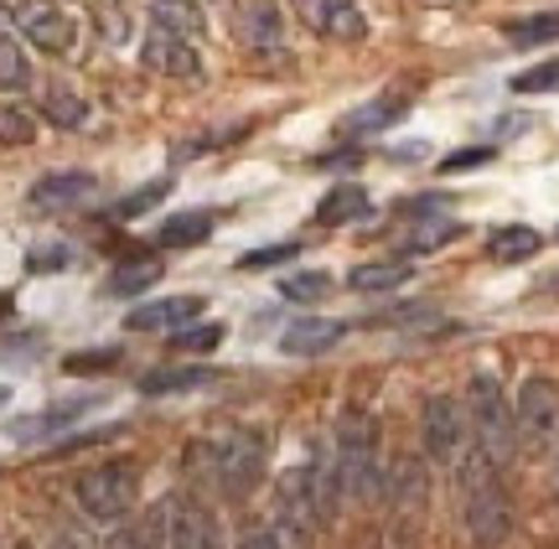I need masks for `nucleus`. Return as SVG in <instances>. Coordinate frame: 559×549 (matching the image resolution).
Listing matches in <instances>:
<instances>
[{
	"label": "nucleus",
	"mask_w": 559,
	"mask_h": 549,
	"mask_svg": "<svg viewBox=\"0 0 559 549\" xmlns=\"http://www.w3.org/2000/svg\"><path fill=\"white\" fill-rule=\"evenodd\" d=\"M120 363V347H99V353H73L68 358V373H83V368H115Z\"/></svg>",
	"instance_id": "nucleus-40"
},
{
	"label": "nucleus",
	"mask_w": 559,
	"mask_h": 549,
	"mask_svg": "<svg viewBox=\"0 0 559 549\" xmlns=\"http://www.w3.org/2000/svg\"><path fill=\"white\" fill-rule=\"evenodd\" d=\"M425 492H430V482H425V467H419L415 456L394 462L389 477H383V498L400 513H425Z\"/></svg>",
	"instance_id": "nucleus-18"
},
{
	"label": "nucleus",
	"mask_w": 559,
	"mask_h": 549,
	"mask_svg": "<svg viewBox=\"0 0 559 549\" xmlns=\"http://www.w3.org/2000/svg\"><path fill=\"white\" fill-rule=\"evenodd\" d=\"M539 249H544V234H539V228H528V224L498 228V234L487 239V254H492L498 265H528Z\"/></svg>",
	"instance_id": "nucleus-23"
},
{
	"label": "nucleus",
	"mask_w": 559,
	"mask_h": 549,
	"mask_svg": "<svg viewBox=\"0 0 559 549\" xmlns=\"http://www.w3.org/2000/svg\"><path fill=\"white\" fill-rule=\"evenodd\" d=\"M202 384H213V368H156V373H145L140 379V394H187V389H202Z\"/></svg>",
	"instance_id": "nucleus-28"
},
{
	"label": "nucleus",
	"mask_w": 559,
	"mask_h": 549,
	"mask_svg": "<svg viewBox=\"0 0 559 549\" xmlns=\"http://www.w3.org/2000/svg\"><path fill=\"white\" fill-rule=\"evenodd\" d=\"M5 311H11V301H5V296H0V317H5Z\"/></svg>",
	"instance_id": "nucleus-45"
},
{
	"label": "nucleus",
	"mask_w": 559,
	"mask_h": 549,
	"mask_svg": "<svg viewBox=\"0 0 559 549\" xmlns=\"http://www.w3.org/2000/svg\"><path fill=\"white\" fill-rule=\"evenodd\" d=\"M409 260H383V265H358L347 270V285L358 290V296H379V290H400V285H409Z\"/></svg>",
	"instance_id": "nucleus-26"
},
{
	"label": "nucleus",
	"mask_w": 559,
	"mask_h": 549,
	"mask_svg": "<svg viewBox=\"0 0 559 549\" xmlns=\"http://www.w3.org/2000/svg\"><path fill=\"white\" fill-rule=\"evenodd\" d=\"M404 109H409V99L404 94H383V99H368L362 109H353L347 120H342V135H379V130H389V124L404 120Z\"/></svg>",
	"instance_id": "nucleus-21"
},
{
	"label": "nucleus",
	"mask_w": 559,
	"mask_h": 549,
	"mask_svg": "<svg viewBox=\"0 0 559 549\" xmlns=\"http://www.w3.org/2000/svg\"><path fill=\"white\" fill-rule=\"evenodd\" d=\"M342 509L337 492V472H332V456L321 462H300L280 477V498H275V529L285 534L290 549H306L317 539Z\"/></svg>",
	"instance_id": "nucleus-1"
},
{
	"label": "nucleus",
	"mask_w": 559,
	"mask_h": 549,
	"mask_svg": "<svg viewBox=\"0 0 559 549\" xmlns=\"http://www.w3.org/2000/svg\"><path fill=\"white\" fill-rule=\"evenodd\" d=\"M187 456H192V467H202V477L218 492H228V498H249V492L264 482V472H270V446H264V435H254V430L202 435V441L187 446Z\"/></svg>",
	"instance_id": "nucleus-4"
},
{
	"label": "nucleus",
	"mask_w": 559,
	"mask_h": 549,
	"mask_svg": "<svg viewBox=\"0 0 559 549\" xmlns=\"http://www.w3.org/2000/svg\"><path fill=\"white\" fill-rule=\"evenodd\" d=\"M347 337V322H332V317H300L296 326L280 332V353L285 358H321Z\"/></svg>",
	"instance_id": "nucleus-15"
},
{
	"label": "nucleus",
	"mask_w": 559,
	"mask_h": 549,
	"mask_svg": "<svg viewBox=\"0 0 559 549\" xmlns=\"http://www.w3.org/2000/svg\"><path fill=\"white\" fill-rule=\"evenodd\" d=\"M41 115H47V124H58V130H83L88 124V99H83L73 83L52 79L41 88Z\"/></svg>",
	"instance_id": "nucleus-22"
},
{
	"label": "nucleus",
	"mask_w": 559,
	"mask_h": 549,
	"mask_svg": "<svg viewBox=\"0 0 559 549\" xmlns=\"http://www.w3.org/2000/svg\"><path fill=\"white\" fill-rule=\"evenodd\" d=\"M213 228H218L213 213H171V218L156 228V244L160 249H198L202 239H213Z\"/></svg>",
	"instance_id": "nucleus-24"
},
{
	"label": "nucleus",
	"mask_w": 559,
	"mask_h": 549,
	"mask_svg": "<svg viewBox=\"0 0 559 549\" xmlns=\"http://www.w3.org/2000/svg\"><path fill=\"white\" fill-rule=\"evenodd\" d=\"M202 317V296H166V301H151V306H135L124 326L130 332H177V326L198 322Z\"/></svg>",
	"instance_id": "nucleus-16"
},
{
	"label": "nucleus",
	"mask_w": 559,
	"mask_h": 549,
	"mask_svg": "<svg viewBox=\"0 0 559 549\" xmlns=\"http://www.w3.org/2000/svg\"><path fill=\"white\" fill-rule=\"evenodd\" d=\"M456 488H461V524L472 534L477 549H502L513 539V503L502 488V467H492L481 451H466L456 467Z\"/></svg>",
	"instance_id": "nucleus-2"
},
{
	"label": "nucleus",
	"mask_w": 559,
	"mask_h": 549,
	"mask_svg": "<svg viewBox=\"0 0 559 549\" xmlns=\"http://www.w3.org/2000/svg\"><path fill=\"white\" fill-rule=\"evenodd\" d=\"M140 498V472L130 462H99L73 482V503H79L94 524H120Z\"/></svg>",
	"instance_id": "nucleus-6"
},
{
	"label": "nucleus",
	"mask_w": 559,
	"mask_h": 549,
	"mask_svg": "<svg viewBox=\"0 0 559 549\" xmlns=\"http://www.w3.org/2000/svg\"><path fill=\"white\" fill-rule=\"evenodd\" d=\"M21 32H16V16L0 5V94H21L32 88V62L21 52Z\"/></svg>",
	"instance_id": "nucleus-17"
},
{
	"label": "nucleus",
	"mask_w": 559,
	"mask_h": 549,
	"mask_svg": "<svg viewBox=\"0 0 559 549\" xmlns=\"http://www.w3.org/2000/svg\"><path fill=\"white\" fill-rule=\"evenodd\" d=\"M37 141V120L21 104H0V145H32Z\"/></svg>",
	"instance_id": "nucleus-33"
},
{
	"label": "nucleus",
	"mask_w": 559,
	"mask_h": 549,
	"mask_svg": "<svg viewBox=\"0 0 559 549\" xmlns=\"http://www.w3.org/2000/svg\"><path fill=\"white\" fill-rule=\"evenodd\" d=\"M166 192H171V182H166V177H160V182H145L140 192H130V198H124V203L115 207V218H140V213H145L151 203H160Z\"/></svg>",
	"instance_id": "nucleus-36"
},
{
	"label": "nucleus",
	"mask_w": 559,
	"mask_h": 549,
	"mask_svg": "<svg viewBox=\"0 0 559 549\" xmlns=\"http://www.w3.org/2000/svg\"><path fill=\"white\" fill-rule=\"evenodd\" d=\"M513 415H519V435L528 446H544L559 435V384L544 373H528L513 394Z\"/></svg>",
	"instance_id": "nucleus-10"
},
{
	"label": "nucleus",
	"mask_w": 559,
	"mask_h": 549,
	"mask_svg": "<svg viewBox=\"0 0 559 549\" xmlns=\"http://www.w3.org/2000/svg\"><path fill=\"white\" fill-rule=\"evenodd\" d=\"M296 11L317 37H332V41H362L368 37V16H362L353 0H296Z\"/></svg>",
	"instance_id": "nucleus-14"
},
{
	"label": "nucleus",
	"mask_w": 559,
	"mask_h": 549,
	"mask_svg": "<svg viewBox=\"0 0 559 549\" xmlns=\"http://www.w3.org/2000/svg\"><path fill=\"white\" fill-rule=\"evenodd\" d=\"M160 545H166L160 524L156 518H145V524H124V529H115L104 549H160Z\"/></svg>",
	"instance_id": "nucleus-34"
},
{
	"label": "nucleus",
	"mask_w": 559,
	"mask_h": 549,
	"mask_svg": "<svg viewBox=\"0 0 559 549\" xmlns=\"http://www.w3.org/2000/svg\"><path fill=\"white\" fill-rule=\"evenodd\" d=\"M140 62L160 73V79H177V83H192L202 79V52L192 37H177V32H166L151 21V32H145V47H140Z\"/></svg>",
	"instance_id": "nucleus-11"
},
{
	"label": "nucleus",
	"mask_w": 559,
	"mask_h": 549,
	"mask_svg": "<svg viewBox=\"0 0 559 549\" xmlns=\"http://www.w3.org/2000/svg\"><path fill=\"white\" fill-rule=\"evenodd\" d=\"M508 47H544V41H559V11H539V16H519L502 26Z\"/></svg>",
	"instance_id": "nucleus-29"
},
{
	"label": "nucleus",
	"mask_w": 559,
	"mask_h": 549,
	"mask_svg": "<svg viewBox=\"0 0 559 549\" xmlns=\"http://www.w3.org/2000/svg\"><path fill=\"white\" fill-rule=\"evenodd\" d=\"M555 492H559V451H555Z\"/></svg>",
	"instance_id": "nucleus-44"
},
{
	"label": "nucleus",
	"mask_w": 559,
	"mask_h": 549,
	"mask_svg": "<svg viewBox=\"0 0 559 549\" xmlns=\"http://www.w3.org/2000/svg\"><path fill=\"white\" fill-rule=\"evenodd\" d=\"M383 435L368 409H347L332 430V472H337L342 503H373L383 498Z\"/></svg>",
	"instance_id": "nucleus-3"
},
{
	"label": "nucleus",
	"mask_w": 559,
	"mask_h": 549,
	"mask_svg": "<svg viewBox=\"0 0 559 549\" xmlns=\"http://www.w3.org/2000/svg\"><path fill=\"white\" fill-rule=\"evenodd\" d=\"M419 156H425V141H409L394 151V162H419Z\"/></svg>",
	"instance_id": "nucleus-42"
},
{
	"label": "nucleus",
	"mask_w": 559,
	"mask_h": 549,
	"mask_svg": "<svg viewBox=\"0 0 559 549\" xmlns=\"http://www.w3.org/2000/svg\"><path fill=\"white\" fill-rule=\"evenodd\" d=\"M94 192H99L94 171H47L41 182H32L26 207H37V213H68V207L94 203Z\"/></svg>",
	"instance_id": "nucleus-13"
},
{
	"label": "nucleus",
	"mask_w": 559,
	"mask_h": 549,
	"mask_svg": "<svg viewBox=\"0 0 559 549\" xmlns=\"http://www.w3.org/2000/svg\"><path fill=\"white\" fill-rule=\"evenodd\" d=\"M239 549H290V545H285V534L275 524H254V529L239 534Z\"/></svg>",
	"instance_id": "nucleus-39"
},
{
	"label": "nucleus",
	"mask_w": 559,
	"mask_h": 549,
	"mask_svg": "<svg viewBox=\"0 0 559 549\" xmlns=\"http://www.w3.org/2000/svg\"><path fill=\"white\" fill-rule=\"evenodd\" d=\"M368 192H362L358 182H342V187H332L326 198L317 203V224L321 228H347V224H362L368 218Z\"/></svg>",
	"instance_id": "nucleus-20"
},
{
	"label": "nucleus",
	"mask_w": 559,
	"mask_h": 549,
	"mask_svg": "<svg viewBox=\"0 0 559 549\" xmlns=\"http://www.w3.org/2000/svg\"><path fill=\"white\" fill-rule=\"evenodd\" d=\"M156 281H160V260H130V265H115L104 275V296L130 301L140 290H156Z\"/></svg>",
	"instance_id": "nucleus-25"
},
{
	"label": "nucleus",
	"mask_w": 559,
	"mask_h": 549,
	"mask_svg": "<svg viewBox=\"0 0 559 549\" xmlns=\"http://www.w3.org/2000/svg\"><path fill=\"white\" fill-rule=\"evenodd\" d=\"M513 94H559V58L513 73Z\"/></svg>",
	"instance_id": "nucleus-35"
},
{
	"label": "nucleus",
	"mask_w": 559,
	"mask_h": 549,
	"mask_svg": "<svg viewBox=\"0 0 559 549\" xmlns=\"http://www.w3.org/2000/svg\"><path fill=\"white\" fill-rule=\"evenodd\" d=\"M68 260H73V254L62 244H47V249H37V254H26V270H62Z\"/></svg>",
	"instance_id": "nucleus-41"
},
{
	"label": "nucleus",
	"mask_w": 559,
	"mask_h": 549,
	"mask_svg": "<svg viewBox=\"0 0 559 549\" xmlns=\"http://www.w3.org/2000/svg\"><path fill=\"white\" fill-rule=\"evenodd\" d=\"M466 420H472L477 451L492 467H508L519 456V415H513V399L502 394V384L487 368L472 373V384H466Z\"/></svg>",
	"instance_id": "nucleus-5"
},
{
	"label": "nucleus",
	"mask_w": 559,
	"mask_h": 549,
	"mask_svg": "<svg viewBox=\"0 0 559 549\" xmlns=\"http://www.w3.org/2000/svg\"><path fill=\"white\" fill-rule=\"evenodd\" d=\"M492 156H498L492 145H466V151H451V156L440 162V171H445V177H461V171H477V166H487Z\"/></svg>",
	"instance_id": "nucleus-37"
},
{
	"label": "nucleus",
	"mask_w": 559,
	"mask_h": 549,
	"mask_svg": "<svg viewBox=\"0 0 559 549\" xmlns=\"http://www.w3.org/2000/svg\"><path fill=\"white\" fill-rule=\"evenodd\" d=\"M419 446H425V462L436 467H461V456L472 451V420H466V405L456 394H430L425 409H419Z\"/></svg>",
	"instance_id": "nucleus-7"
},
{
	"label": "nucleus",
	"mask_w": 559,
	"mask_h": 549,
	"mask_svg": "<svg viewBox=\"0 0 559 549\" xmlns=\"http://www.w3.org/2000/svg\"><path fill=\"white\" fill-rule=\"evenodd\" d=\"M234 37L249 47V52H285V11H280L275 0H243L239 11H234Z\"/></svg>",
	"instance_id": "nucleus-12"
},
{
	"label": "nucleus",
	"mask_w": 559,
	"mask_h": 549,
	"mask_svg": "<svg viewBox=\"0 0 559 549\" xmlns=\"http://www.w3.org/2000/svg\"><path fill=\"white\" fill-rule=\"evenodd\" d=\"M94 405H99V394H83V399L52 405V409H41V415H32V420H16V426H11V435H16V441H47V435L68 430L83 415V409H94Z\"/></svg>",
	"instance_id": "nucleus-19"
},
{
	"label": "nucleus",
	"mask_w": 559,
	"mask_h": 549,
	"mask_svg": "<svg viewBox=\"0 0 559 549\" xmlns=\"http://www.w3.org/2000/svg\"><path fill=\"white\" fill-rule=\"evenodd\" d=\"M160 534H166V549H228L218 513L207 509L198 492H171V498H166Z\"/></svg>",
	"instance_id": "nucleus-8"
},
{
	"label": "nucleus",
	"mask_w": 559,
	"mask_h": 549,
	"mask_svg": "<svg viewBox=\"0 0 559 549\" xmlns=\"http://www.w3.org/2000/svg\"><path fill=\"white\" fill-rule=\"evenodd\" d=\"M326 290H332V275H326V270H300V275H285V281H280V296L296 306L321 301Z\"/></svg>",
	"instance_id": "nucleus-31"
},
{
	"label": "nucleus",
	"mask_w": 559,
	"mask_h": 549,
	"mask_svg": "<svg viewBox=\"0 0 559 549\" xmlns=\"http://www.w3.org/2000/svg\"><path fill=\"white\" fill-rule=\"evenodd\" d=\"M151 21L166 26V32H177V37H192V41H198L202 26H207L198 0H151Z\"/></svg>",
	"instance_id": "nucleus-27"
},
{
	"label": "nucleus",
	"mask_w": 559,
	"mask_h": 549,
	"mask_svg": "<svg viewBox=\"0 0 559 549\" xmlns=\"http://www.w3.org/2000/svg\"><path fill=\"white\" fill-rule=\"evenodd\" d=\"M300 254V244H264V249H254V254H243L239 260V270H270V265H290Z\"/></svg>",
	"instance_id": "nucleus-38"
},
{
	"label": "nucleus",
	"mask_w": 559,
	"mask_h": 549,
	"mask_svg": "<svg viewBox=\"0 0 559 549\" xmlns=\"http://www.w3.org/2000/svg\"><path fill=\"white\" fill-rule=\"evenodd\" d=\"M5 405H11V389H5V384H0V409H5Z\"/></svg>",
	"instance_id": "nucleus-43"
},
{
	"label": "nucleus",
	"mask_w": 559,
	"mask_h": 549,
	"mask_svg": "<svg viewBox=\"0 0 559 549\" xmlns=\"http://www.w3.org/2000/svg\"><path fill=\"white\" fill-rule=\"evenodd\" d=\"M461 234V224H451V218H436V213H425L419 218V228L404 239V254H430V249H440V244H451Z\"/></svg>",
	"instance_id": "nucleus-30"
},
{
	"label": "nucleus",
	"mask_w": 559,
	"mask_h": 549,
	"mask_svg": "<svg viewBox=\"0 0 559 549\" xmlns=\"http://www.w3.org/2000/svg\"><path fill=\"white\" fill-rule=\"evenodd\" d=\"M16 32L37 52H47V58H68L73 52V41H79V26H73V16L62 11V5H52V0H21L16 11Z\"/></svg>",
	"instance_id": "nucleus-9"
},
{
	"label": "nucleus",
	"mask_w": 559,
	"mask_h": 549,
	"mask_svg": "<svg viewBox=\"0 0 559 549\" xmlns=\"http://www.w3.org/2000/svg\"><path fill=\"white\" fill-rule=\"evenodd\" d=\"M223 332H228L223 322H187L171 332V343H177L181 353H213V347L223 343Z\"/></svg>",
	"instance_id": "nucleus-32"
}]
</instances>
